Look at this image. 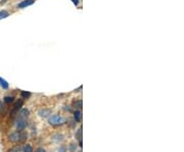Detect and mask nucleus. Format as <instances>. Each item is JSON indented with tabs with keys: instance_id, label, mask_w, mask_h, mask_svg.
<instances>
[{
	"instance_id": "obj_8",
	"label": "nucleus",
	"mask_w": 184,
	"mask_h": 152,
	"mask_svg": "<svg viewBox=\"0 0 184 152\" xmlns=\"http://www.w3.org/2000/svg\"><path fill=\"white\" fill-rule=\"evenodd\" d=\"M23 104H24V101H23L22 99L19 100V101H17V103H15V104H14V109H12L11 114H12V115H14L15 113H17V111H19V110L20 109V108H22Z\"/></svg>"
},
{
	"instance_id": "obj_19",
	"label": "nucleus",
	"mask_w": 184,
	"mask_h": 152,
	"mask_svg": "<svg viewBox=\"0 0 184 152\" xmlns=\"http://www.w3.org/2000/svg\"><path fill=\"white\" fill-rule=\"evenodd\" d=\"M35 152H46L45 151V149H43V148H41V147H39V148H37L35 150Z\"/></svg>"
},
{
	"instance_id": "obj_23",
	"label": "nucleus",
	"mask_w": 184,
	"mask_h": 152,
	"mask_svg": "<svg viewBox=\"0 0 184 152\" xmlns=\"http://www.w3.org/2000/svg\"><path fill=\"white\" fill-rule=\"evenodd\" d=\"M0 109H1V102H0Z\"/></svg>"
},
{
	"instance_id": "obj_15",
	"label": "nucleus",
	"mask_w": 184,
	"mask_h": 152,
	"mask_svg": "<svg viewBox=\"0 0 184 152\" xmlns=\"http://www.w3.org/2000/svg\"><path fill=\"white\" fill-rule=\"evenodd\" d=\"M73 106H74V107H76V108H78V109H81L82 106H83L82 100H76V101H74Z\"/></svg>"
},
{
	"instance_id": "obj_6",
	"label": "nucleus",
	"mask_w": 184,
	"mask_h": 152,
	"mask_svg": "<svg viewBox=\"0 0 184 152\" xmlns=\"http://www.w3.org/2000/svg\"><path fill=\"white\" fill-rule=\"evenodd\" d=\"M51 140L54 143H61L64 140V136L63 134H58V133L54 134V135H52V137H51Z\"/></svg>"
},
{
	"instance_id": "obj_13",
	"label": "nucleus",
	"mask_w": 184,
	"mask_h": 152,
	"mask_svg": "<svg viewBox=\"0 0 184 152\" xmlns=\"http://www.w3.org/2000/svg\"><path fill=\"white\" fill-rule=\"evenodd\" d=\"M23 150L24 152H33V146L31 144H26L23 146Z\"/></svg>"
},
{
	"instance_id": "obj_7",
	"label": "nucleus",
	"mask_w": 184,
	"mask_h": 152,
	"mask_svg": "<svg viewBox=\"0 0 184 152\" xmlns=\"http://www.w3.org/2000/svg\"><path fill=\"white\" fill-rule=\"evenodd\" d=\"M74 120L76 123L82 122V111L81 109H76L74 111Z\"/></svg>"
},
{
	"instance_id": "obj_2",
	"label": "nucleus",
	"mask_w": 184,
	"mask_h": 152,
	"mask_svg": "<svg viewBox=\"0 0 184 152\" xmlns=\"http://www.w3.org/2000/svg\"><path fill=\"white\" fill-rule=\"evenodd\" d=\"M48 123L53 127H58V126H63L64 123H66V118L59 114H53L49 117Z\"/></svg>"
},
{
	"instance_id": "obj_1",
	"label": "nucleus",
	"mask_w": 184,
	"mask_h": 152,
	"mask_svg": "<svg viewBox=\"0 0 184 152\" xmlns=\"http://www.w3.org/2000/svg\"><path fill=\"white\" fill-rule=\"evenodd\" d=\"M28 138V133L25 131H15L8 136V141L12 143H22L25 142Z\"/></svg>"
},
{
	"instance_id": "obj_12",
	"label": "nucleus",
	"mask_w": 184,
	"mask_h": 152,
	"mask_svg": "<svg viewBox=\"0 0 184 152\" xmlns=\"http://www.w3.org/2000/svg\"><path fill=\"white\" fill-rule=\"evenodd\" d=\"M0 86H1L2 89L7 90V89H8V87H9V85H8V83H7V82L5 81L4 79H2L1 77H0Z\"/></svg>"
},
{
	"instance_id": "obj_20",
	"label": "nucleus",
	"mask_w": 184,
	"mask_h": 152,
	"mask_svg": "<svg viewBox=\"0 0 184 152\" xmlns=\"http://www.w3.org/2000/svg\"><path fill=\"white\" fill-rule=\"evenodd\" d=\"M72 1H73V3H74L75 5H78V4H79V0H72Z\"/></svg>"
},
{
	"instance_id": "obj_18",
	"label": "nucleus",
	"mask_w": 184,
	"mask_h": 152,
	"mask_svg": "<svg viewBox=\"0 0 184 152\" xmlns=\"http://www.w3.org/2000/svg\"><path fill=\"white\" fill-rule=\"evenodd\" d=\"M76 147H77V145L75 143H71V145H70V151L71 152H74L75 150H76Z\"/></svg>"
},
{
	"instance_id": "obj_9",
	"label": "nucleus",
	"mask_w": 184,
	"mask_h": 152,
	"mask_svg": "<svg viewBox=\"0 0 184 152\" xmlns=\"http://www.w3.org/2000/svg\"><path fill=\"white\" fill-rule=\"evenodd\" d=\"M76 139L78 140V142H79V146L82 147V128L81 127L78 129V131L76 132Z\"/></svg>"
},
{
	"instance_id": "obj_11",
	"label": "nucleus",
	"mask_w": 184,
	"mask_h": 152,
	"mask_svg": "<svg viewBox=\"0 0 184 152\" xmlns=\"http://www.w3.org/2000/svg\"><path fill=\"white\" fill-rule=\"evenodd\" d=\"M8 152H24V150H23V146L15 145L12 148H10L8 150Z\"/></svg>"
},
{
	"instance_id": "obj_17",
	"label": "nucleus",
	"mask_w": 184,
	"mask_h": 152,
	"mask_svg": "<svg viewBox=\"0 0 184 152\" xmlns=\"http://www.w3.org/2000/svg\"><path fill=\"white\" fill-rule=\"evenodd\" d=\"M7 17H9L8 11H6V10H1V11H0V20L6 19Z\"/></svg>"
},
{
	"instance_id": "obj_10",
	"label": "nucleus",
	"mask_w": 184,
	"mask_h": 152,
	"mask_svg": "<svg viewBox=\"0 0 184 152\" xmlns=\"http://www.w3.org/2000/svg\"><path fill=\"white\" fill-rule=\"evenodd\" d=\"M20 117H29V114H30V111H29V109H27V108H23V109H20Z\"/></svg>"
},
{
	"instance_id": "obj_3",
	"label": "nucleus",
	"mask_w": 184,
	"mask_h": 152,
	"mask_svg": "<svg viewBox=\"0 0 184 152\" xmlns=\"http://www.w3.org/2000/svg\"><path fill=\"white\" fill-rule=\"evenodd\" d=\"M27 127V120L25 117H19L17 120V131H24Z\"/></svg>"
},
{
	"instance_id": "obj_5",
	"label": "nucleus",
	"mask_w": 184,
	"mask_h": 152,
	"mask_svg": "<svg viewBox=\"0 0 184 152\" xmlns=\"http://www.w3.org/2000/svg\"><path fill=\"white\" fill-rule=\"evenodd\" d=\"M35 3V0H23L22 2H20L17 7L19 8H26V7L30 6V5L34 4Z\"/></svg>"
},
{
	"instance_id": "obj_16",
	"label": "nucleus",
	"mask_w": 184,
	"mask_h": 152,
	"mask_svg": "<svg viewBox=\"0 0 184 152\" xmlns=\"http://www.w3.org/2000/svg\"><path fill=\"white\" fill-rule=\"evenodd\" d=\"M3 100L6 104H10V103H12L14 101V96H5Z\"/></svg>"
},
{
	"instance_id": "obj_4",
	"label": "nucleus",
	"mask_w": 184,
	"mask_h": 152,
	"mask_svg": "<svg viewBox=\"0 0 184 152\" xmlns=\"http://www.w3.org/2000/svg\"><path fill=\"white\" fill-rule=\"evenodd\" d=\"M38 114L40 117H48L51 114V109H49V108H40L38 110Z\"/></svg>"
},
{
	"instance_id": "obj_14",
	"label": "nucleus",
	"mask_w": 184,
	"mask_h": 152,
	"mask_svg": "<svg viewBox=\"0 0 184 152\" xmlns=\"http://www.w3.org/2000/svg\"><path fill=\"white\" fill-rule=\"evenodd\" d=\"M31 94L30 92H27V91H22L20 92V97H22L23 99H29L31 97Z\"/></svg>"
},
{
	"instance_id": "obj_22",
	"label": "nucleus",
	"mask_w": 184,
	"mask_h": 152,
	"mask_svg": "<svg viewBox=\"0 0 184 152\" xmlns=\"http://www.w3.org/2000/svg\"><path fill=\"white\" fill-rule=\"evenodd\" d=\"M7 2V0H1V1H0V4H4V3H6Z\"/></svg>"
},
{
	"instance_id": "obj_21",
	"label": "nucleus",
	"mask_w": 184,
	"mask_h": 152,
	"mask_svg": "<svg viewBox=\"0 0 184 152\" xmlns=\"http://www.w3.org/2000/svg\"><path fill=\"white\" fill-rule=\"evenodd\" d=\"M58 151H59V152H64V151H66V147H64V146H63V147L61 148V150L58 149Z\"/></svg>"
}]
</instances>
